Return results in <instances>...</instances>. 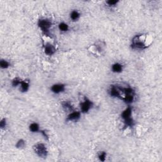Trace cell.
<instances>
[{
  "instance_id": "obj_1",
  "label": "cell",
  "mask_w": 162,
  "mask_h": 162,
  "mask_svg": "<svg viewBox=\"0 0 162 162\" xmlns=\"http://www.w3.org/2000/svg\"><path fill=\"white\" fill-rule=\"evenodd\" d=\"M147 35L146 34H138L135 36L131 44V48L132 50H144L147 48L151 44V42L147 41Z\"/></svg>"
},
{
  "instance_id": "obj_2",
  "label": "cell",
  "mask_w": 162,
  "mask_h": 162,
  "mask_svg": "<svg viewBox=\"0 0 162 162\" xmlns=\"http://www.w3.org/2000/svg\"><path fill=\"white\" fill-rule=\"evenodd\" d=\"M133 108L131 105H128L125 110L121 113V118L125 127H133L135 125V120L132 117Z\"/></svg>"
},
{
  "instance_id": "obj_3",
  "label": "cell",
  "mask_w": 162,
  "mask_h": 162,
  "mask_svg": "<svg viewBox=\"0 0 162 162\" xmlns=\"http://www.w3.org/2000/svg\"><path fill=\"white\" fill-rule=\"evenodd\" d=\"M51 20L48 18H40L37 22V26L45 36H49L50 31L52 27Z\"/></svg>"
},
{
  "instance_id": "obj_4",
  "label": "cell",
  "mask_w": 162,
  "mask_h": 162,
  "mask_svg": "<svg viewBox=\"0 0 162 162\" xmlns=\"http://www.w3.org/2000/svg\"><path fill=\"white\" fill-rule=\"evenodd\" d=\"M33 150L37 157L41 158H46L48 155V151L44 143H38L33 146Z\"/></svg>"
},
{
  "instance_id": "obj_5",
  "label": "cell",
  "mask_w": 162,
  "mask_h": 162,
  "mask_svg": "<svg viewBox=\"0 0 162 162\" xmlns=\"http://www.w3.org/2000/svg\"><path fill=\"white\" fill-rule=\"evenodd\" d=\"M94 106V103L87 97L84 96V99L80 103V111L82 113H89Z\"/></svg>"
},
{
  "instance_id": "obj_6",
  "label": "cell",
  "mask_w": 162,
  "mask_h": 162,
  "mask_svg": "<svg viewBox=\"0 0 162 162\" xmlns=\"http://www.w3.org/2000/svg\"><path fill=\"white\" fill-rule=\"evenodd\" d=\"M43 50L44 52L45 53V55L48 56H53V55H55L57 49L56 47L55 46L53 43L48 41H45L43 43Z\"/></svg>"
},
{
  "instance_id": "obj_7",
  "label": "cell",
  "mask_w": 162,
  "mask_h": 162,
  "mask_svg": "<svg viewBox=\"0 0 162 162\" xmlns=\"http://www.w3.org/2000/svg\"><path fill=\"white\" fill-rule=\"evenodd\" d=\"M66 90V84L63 83H56L53 84L50 87V91L55 94L63 93Z\"/></svg>"
},
{
  "instance_id": "obj_8",
  "label": "cell",
  "mask_w": 162,
  "mask_h": 162,
  "mask_svg": "<svg viewBox=\"0 0 162 162\" xmlns=\"http://www.w3.org/2000/svg\"><path fill=\"white\" fill-rule=\"evenodd\" d=\"M109 93L112 98H117L121 100L122 92L119 86L116 85H111L109 90Z\"/></svg>"
},
{
  "instance_id": "obj_9",
  "label": "cell",
  "mask_w": 162,
  "mask_h": 162,
  "mask_svg": "<svg viewBox=\"0 0 162 162\" xmlns=\"http://www.w3.org/2000/svg\"><path fill=\"white\" fill-rule=\"evenodd\" d=\"M81 114L82 113L80 111L73 110L67 115L65 120L66 122H77L81 118Z\"/></svg>"
},
{
  "instance_id": "obj_10",
  "label": "cell",
  "mask_w": 162,
  "mask_h": 162,
  "mask_svg": "<svg viewBox=\"0 0 162 162\" xmlns=\"http://www.w3.org/2000/svg\"><path fill=\"white\" fill-rule=\"evenodd\" d=\"M124 66L120 62H115L112 65L111 70L115 73H120L124 71Z\"/></svg>"
},
{
  "instance_id": "obj_11",
  "label": "cell",
  "mask_w": 162,
  "mask_h": 162,
  "mask_svg": "<svg viewBox=\"0 0 162 162\" xmlns=\"http://www.w3.org/2000/svg\"><path fill=\"white\" fill-rule=\"evenodd\" d=\"M61 105H62V109L65 112L70 113L73 110H75V109H74V108H73V105H72L70 101H69V100L63 101Z\"/></svg>"
},
{
  "instance_id": "obj_12",
  "label": "cell",
  "mask_w": 162,
  "mask_h": 162,
  "mask_svg": "<svg viewBox=\"0 0 162 162\" xmlns=\"http://www.w3.org/2000/svg\"><path fill=\"white\" fill-rule=\"evenodd\" d=\"M19 87L22 92H27L30 89V81L29 80H22Z\"/></svg>"
},
{
  "instance_id": "obj_13",
  "label": "cell",
  "mask_w": 162,
  "mask_h": 162,
  "mask_svg": "<svg viewBox=\"0 0 162 162\" xmlns=\"http://www.w3.org/2000/svg\"><path fill=\"white\" fill-rule=\"evenodd\" d=\"M81 14L79 10H73L70 11V18L73 22H76L79 20L80 18Z\"/></svg>"
},
{
  "instance_id": "obj_14",
  "label": "cell",
  "mask_w": 162,
  "mask_h": 162,
  "mask_svg": "<svg viewBox=\"0 0 162 162\" xmlns=\"http://www.w3.org/2000/svg\"><path fill=\"white\" fill-rule=\"evenodd\" d=\"M29 129L30 131V132H32V133H38L40 132V125L38 123L36 122H32L29 126Z\"/></svg>"
},
{
  "instance_id": "obj_15",
  "label": "cell",
  "mask_w": 162,
  "mask_h": 162,
  "mask_svg": "<svg viewBox=\"0 0 162 162\" xmlns=\"http://www.w3.org/2000/svg\"><path fill=\"white\" fill-rule=\"evenodd\" d=\"M58 28L59 29V31L62 32H66L69 31V25L67 24L66 23L64 22H60L58 25Z\"/></svg>"
},
{
  "instance_id": "obj_16",
  "label": "cell",
  "mask_w": 162,
  "mask_h": 162,
  "mask_svg": "<svg viewBox=\"0 0 162 162\" xmlns=\"http://www.w3.org/2000/svg\"><path fill=\"white\" fill-rule=\"evenodd\" d=\"M10 66V63L8 60L1 59L0 60V67L2 69H7Z\"/></svg>"
},
{
  "instance_id": "obj_17",
  "label": "cell",
  "mask_w": 162,
  "mask_h": 162,
  "mask_svg": "<svg viewBox=\"0 0 162 162\" xmlns=\"http://www.w3.org/2000/svg\"><path fill=\"white\" fill-rule=\"evenodd\" d=\"M25 145H26L25 141L23 139H20L19 140H18L17 143L15 144V147L17 148V149L21 150L25 147Z\"/></svg>"
},
{
  "instance_id": "obj_18",
  "label": "cell",
  "mask_w": 162,
  "mask_h": 162,
  "mask_svg": "<svg viewBox=\"0 0 162 162\" xmlns=\"http://www.w3.org/2000/svg\"><path fill=\"white\" fill-rule=\"evenodd\" d=\"M22 79H20L19 77H15L11 80V86L13 87H19L20 84H21L22 83Z\"/></svg>"
},
{
  "instance_id": "obj_19",
  "label": "cell",
  "mask_w": 162,
  "mask_h": 162,
  "mask_svg": "<svg viewBox=\"0 0 162 162\" xmlns=\"http://www.w3.org/2000/svg\"><path fill=\"white\" fill-rule=\"evenodd\" d=\"M118 3H119L118 0H109V1L105 2L106 5H107L106 6H109L110 8L115 7V6H116L118 5Z\"/></svg>"
},
{
  "instance_id": "obj_20",
  "label": "cell",
  "mask_w": 162,
  "mask_h": 162,
  "mask_svg": "<svg viewBox=\"0 0 162 162\" xmlns=\"http://www.w3.org/2000/svg\"><path fill=\"white\" fill-rule=\"evenodd\" d=\"M107 157V153L106 151H100L98 155V158L100 161L104 162L106 161Z\"/></svg>"
},
{
  "instance_id": "obj_21",
  "label": "cell",
  "mask_w": 162,
  "mask_h": 162,
  "mask_svg": "<svg viewBox=\"0 0 162 162\" xmlns=\"http://www.w3.org/2000/svg\"><path fill=\"white\" fill-rule=\"evenodd\" d=\"M7 126V120H6V118H3L1 119L0 121V128L2 129H5V127Z\"/></svg>"
},
{
  "instance_id": "obj_22",
  "label": "cell",
  "mask_w": 162,
  "mask_h": 162,
  "mask_svg": "<svg viewBox=\"0 0 162 162\" xmlns=\"http://www.w3.org/2000/svg\"><path fill=\"white\" fill-rule=\"evenodd\" d=\"M39 133H40V134H42V136L44 138V139H46V140H48V139H49V136H48V134H47V132H46V131H44V130H40V132Z\"/></svg>"
}]
</instances>
